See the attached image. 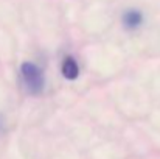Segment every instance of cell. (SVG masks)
I'll return each mask as SVG.
<instances>
[{"label":"cell","instance_id":"1","mask_svg":"<svg viewBox=\"0 0 160 159\" xmlns=\"http://www.w3.org/2000/svg\"><path fill=\"white\" fill-rule=\"evenodd\" d=\"M20 75H22V80H23L27 91L31 95H39L44 91L45 78H44L42 70L34 62H30V61L23 62L20 66Z\"/></svg>","mask_w":160,"mask_h":159},{"label":"cell","instance_id":"2","mask_svg":"<svg viewBox=\"0 0 160 159\" xmlns=\"http://www.w3.org/2000/svg\"><path fill=\"white\" fill-rule=\"evenodd\" d=\"M61 72H62V77L65 80H76L78 75H79V67H78V62L75 61L73 56H65L64 61H62V66H61Z\"/></svg>","mask_w":160,"mask_h":159},{"label":"cell","instance_id":"3","mask_svg":"<svg viewBox=\"0 0 160 159\" xmlns=\"http://www.w3.org/2000/svg\"><path fill=\"white\" fill-rule=\"evenodd\" d=\"M143 22V16L140 11L137 9H129L123 14V25L128 28V30H134V28H138Z\"/></svg>","mask_w":160,"mask_h":159}]
</instances>
